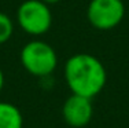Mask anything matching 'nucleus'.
Returning <instances> with one entry per match:
<instances>
[{
	"label": "nucleus",
	"instance_id": "f257e3e1",
	"mask_svg": "<svg viewBox=\"0 0 129 128\" xmlns=\"http://www.w3.org/2000/svg\"><path fill=\"white\" fill-rule=\"evenodd\" d=\"M63 74L72 94L91 99L102 92L107 81V72L100 59L85 53L70 57L64 63Z\"/></svg>",
	"mask_w": 129,
	"mask_h": 128
},
{
	"label": "nucleus",
	"instance_id": "f03ea898",
	"mask_svg": "<svg viewBox=\"0 0 129 128\" xmlns=\"http://www.w3.org/2000/svg\"><path fill=\"white\" fill-rule=\"evenodd\" d=\"M19 61L23 69L35 77H48L58 66V55L47 41L33 39L27 41L19 53Z\"/></svg>",
	"mask_w": 129,
	"mask_h": 128
},
{
	"label": "nucleus",
	"instance_id": "7ed1b4c3",
	"mask_svg": "<svg viewBox=\"0 0 129 128\" xmlns=\"http://www.w3.org/2000/svg\"><path fill=\"white\" fill-rule=\"evenodd\" d=\"M17 23L26 35L40 37L52 26V11L43 0H25L17 10Z\"/></svg>",
	"mask_w": 129,
	"mask_h": 128
},
{
	"label": "nucleus",
	"instance_id": "20e7f679",
	"mask_svg": "<svg viewBox=\"0 0 129 128\" xmlns=\"http://www.w3.org/2000/svg\"><path fill=\"white\" fill-rule=\"evenodd\" d=\"M125 4L122 0H91L87 8V18L95 29L110 30L122 22Z\"/></svg>",
	"mask_w": 129,
	"mask_h": 128
},
{
	"label": "nucleus",
	"instance_id": "39448f33",
	"mask_svg": "<svg viewBox=\"0 0 129 128\" xmlns=\"http://www.w3.org/2000/svg\"><path fill=\"white\" fill-rule=\"evenodd\" d=\"M62 116L64 123L73 128H82L88 125L93 116L92 99L72 94L62 106Z\"/></svg>",
	"mask_w": 129,
	"mask_h": 128
},
{
	"label": "nucleus",
	"instance_id": "423d86ee",
	"mask_svg": "<svg viewBox=\"0 0 129 128\" xmlns=\"http://www.w3.org/2000/svg\"><path fill=\"white\" fill-rule=\"evenodd\" d=\"M0 128H23V116L14 103L0 100Z\"/></svg>",
	"mask_w": 129,
	"mask_h": 128
},
{
	"label": "nucleus",
	"instance_id": "0eeeda50",
	"mask_svg": "<svg viewBox=\"0 0 129 128\" xmlns=\"http://www.w3.org/2000/svg\"><path fill=\"white\" fill-rule=\"evenodd\" d=\"M14 33V22L6 13L0 11V45L7 43Z\"/></svg>",
	"mask_w": 129,
	"mask_h": 128
},
{
	"label": "nucleus",
	"instance_id": "6e6552de",
	"mask_svg": "<svg viewBox=\"0 0 129 128\" xmlns=\"http://www.w3.org/2000/svg\"><path fill=\"white\" fill-rule=\"evenodd\" d=\"M3 87H4V73H3L2 68H0V92L3 91Z\"/></svg>",
	"mask_w": 129,
	"mask_h": 128
},
{
	"label": "nucleus",
	"instance_id": "1a4fd4ad",
	"mask_svg": "<svg viewBox=\"0 0 129 128\" xmlns=\"http://www.w3.org/2000/svg\"><path fill=\"white\" fill-rule=\"evenodd\" d=\"M43 2H44L45 4H48V6H52V4H58L60 0H43Z\"/></svg>",
	"mask_w": 129,
	"mask_h": 128
}]
</instances>
